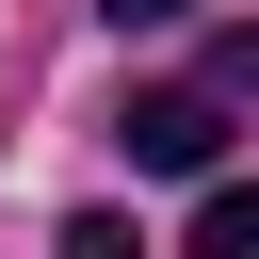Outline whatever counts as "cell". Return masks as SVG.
Segmentation results:
<instances>
[{"label": "cell", "instance_id": "obj_1", "mask_svg": "<svg viewBox=\"0 0 259 259\" xmlns=\"http://www.w3.org/2000/svg\"><path fill=\"white\" fill-rule=\"evenodd\" d=\"M113 146H130L146 178H210V162H227V97H210V81H162V97L113 113Z\"/></svg>", "mask_w": 259, "mask_h": 259}, {"label": "cell", "instance_id": "obj_2", "mask_svg": "<svg viewBox=\"0 0 259 259\" xmlns=\"http://www.w3.org/2000/svg\"><path fill=\"white\" fill-rule=\"evenodd\" d=\"M178 259H259V178H210V210H194Z\"/></svg>", "mask_w": 259, "mask_h": 259}, {"label": "cell", "instance_id": "obj_3", "mask_svg": "<svg viewBox=\"0 0 259 259\" xmlns=\"http://www.w3.org/2000/svg\"><path fill=\"white\" fill-rule=\"evenodd\" d=\"M210 97H227V113H259V16H227V32H210Z\"/></svg>", "mask_w": 259, "mask_h": 259}, {"label": "cell", "instance_id": "obj_4", "mask_svg": "<svg viewBox=\"0 0 259 259\" xmlns=\"http://www.w3.org/2000/svg\"><path fill=\"white\" fill-rule=\"evenodd\" d=\"M49 259H146V227H130V210H65V243H49Z\"/></svg>", "mask_w": 259, "mask_h": 259}, {"label": "cell", "instance_id": "obj_5", "mask_svg": "<svg viewBox=\"0 0 259 259\" xmlns=\"http://www.w3.org/2000/svg\"><path fill=\"white\" fill-rule=\"evenodd\" d=\"M97 16H113V32H146V16H194V0H97Z\"/></svg>", "mask_w": 259, "mask_h": 259}]
</instances>
